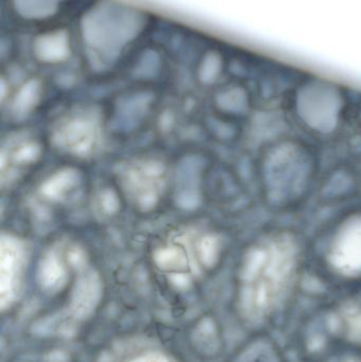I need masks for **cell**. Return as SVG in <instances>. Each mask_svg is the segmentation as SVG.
<instances>
[{"mask_svg":"<svg viewBox=\"0 0 361 362\" xmlns=\"http://www.w3.org/2000/svg\"><path fill=\"white\" fill-rule=\"evenodd\" d=\"M337 253H343L345 259L361 261V226L352 228L343 234Z\"/></svg>","mask_w":361,"mask_h":362,"instance_id":"1","label":"cell"}]
</instances>
